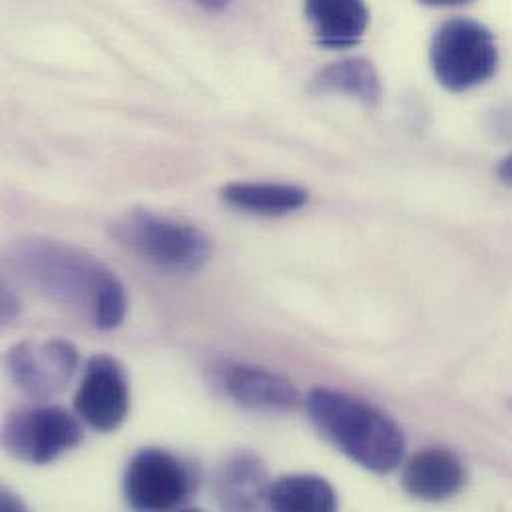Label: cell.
I'll list each match as a JSON object with an SVG mask.
<instances>
[{
    "label": "cell",
    "mask_w": 512,
    "mask_h": 512,
    "mask_svg": "<svg viewBox=\"0 0 512 512\" xmlns=\"http://www.w3.org/2000/svg\"><path fill=\"white\" fill-rule=\"evenodd\" d=\"M8 265L44 299L84 315L96 329L112 331L126 317V291L100 259L68 242L30 236L6 252Z\"/></svg>",
    "instance_id": "1"
},
{
    "label": "cell",
    "mask_w": 512,
    "mask_h": 512,
    "mask_svg": "<svg viewBox=\"0 0 512 512\" xmlns=\"http://www.w3.org/2000/svg\"><path fill=\"white\" fill-rule=\"evenodd\" d=\"M305 411L317 433L359 467L391 473L401 465L403 431L371 403L343 391L315 387L305 397Z\"/></svg>",
    "instance_id": "2"
},
{
    "label": "cell",
    "mask_w": 512,
    "mask_h": 512,
    "mask_svg": "<svg viewBox=\"0 0 512 512\" xmlns=\"http://www.w3.org/2000/svg\"><path fill=\"white\" fill-rule=\"evenodd\" d=\"M108 234L126 252L170 273H196L212 257V240L198 226L146 208L116 216Z\"/></svg>",
    "instance_id": "3"
},
{
    "label": "cell",
    "mask_w": 512,
    "mask_h": 512,
    "mask_svg": "<svg viewBox=\"0 0 512 512\" xmlns=\"http://www.w3.org/2000/svg\"><path fill=\"white\" fill-rule=\"evenodd\" d=\"M499 64L493 32L473 20L455 16L445 20L431 40V68L439 84L451 92H465L487 82Z\"/></svg>",
    "instance_id": "4"
},
{
    "label": "cell",
    "mask_w": 512,
    "mask_h": 512,
    "mask_svg": "<svg viewBox=\"0 0 512 512\" xmlns=\"http://www.w3.org/2000/svg\"><path fill=\"white\" fill-rule=\"evenodd\" d=\"M82 439L80 419L54 405L16 409L2 423L6 453L26 465H48L76 449Z\"/></svg>",
    "instance_id": "5"
},
{
    "label": "cell",
    "mask_w": 512,
    "mask_h": 512,
    "mask_svg": "<svg viewBox=\"0 0 512 512\" xmlns=\"http://www.w3.org/2000/svg\"><path fill=\"white\" fill-rule=\"evenodd\" d=\"M6 371L26 397L44 403L60 395L78 371V349L60 337L24 339L6 351Z\"/></svg>",
    "instance_id": "6"
},
{
    "label": "cell",
    "mask_w": 512,
    "mask_h": 512,
    "mask_svg": "<svg viewBox=\"0 0 512 512\" xmlns=\"http://www.w3.org/2000/svg\"><path fill=\"white\" fill-rule=\"evenodd\" d=\"M190 495V473L172 453L138 451L124 473V497L134 512H176Z\"/></svg>",
    "instance_id": "7"
},
{
    "label": "cell",
    "mask_w": 512,
    "mask_h": 512,
    "mask_svg": "<svg viewBox=\"0 0 512 512\" xmlns=\"http://www.w3.org/2000/svg\"><path fill=\"white\" fill-rule=\"evenodd\" d=\"M74 411L94 431L112 433L122 427L130 411V387L116 359L110 355L88 359L74 395Z\"/></svg>",
    "instance_id": "8"
},
{
    "label": "cell",
    "mask_w": 512,
    "mask_h": 512,
    "mask_svg": "<svg viewBox=\"0 0 512 512\" xmlns=\"http://www.w3.org/2000/svg\"><path fill=\"white\" fill-rule=\"evenodd\" d=\"M218 383L238 405L261 413H285L299 405L297 389L281 375L246 363L218 367Z\"/></svg>",
    "instance_id": "9"
},
{
    "label": "cell",
    "mask_w": 512,
    "mask_h": 512,
    "mask_svg": "<svg viewBox=\"0 0 512 512\" xmlns=\"http://www.w3.org/2000/svg\"><path fill=\"white\" fill-rule=\"evenodd\" d=\"M271 485L265 467L252 453H236L224 461L214 479V493L226 512H271Z\"/></svg>",
    "instance_id": "10"
},
{
    "label": "cell",
    "mask_w": 512,
    "mask_h": 512,
    "mask_svg": "<svg viewBox=\"0 0 512 512\" xmlns=\"http://www.w3.org/2000/svg\"><path fill=\"white\" fill-rule=\"evenodd\" d=\"M465 467L461 459L441 447H429L417 453L403 469V489L425 503H439L455 497L465 485Z\"/></svg>",
    "instance_id": "11"
},
{
    "label": "cell",
    "mask_w": 512,
    "mask_h": 512,
    "mask_svg": "<svg viewBox=\"0 0 512 512\" xmlns=\"http://www.w3.org/2000/svg\"><path fill=\"white\" fill-rule=\"evenodd\" d=\"M303 10L317 44L329 50L357 46L369 26V8L357 0H311Z\"/></svg>",
    "instance_id": "12"
},
{
    "label": "cell",
    "mask_w": 512,
    "mask_h": 512,
    "mask_svg": "<svg viewBox=\"0 0 512 512\" xmlns=\"http://www.w3.org/2000/svg\"><path fill=\"white\" fill-rule=\"evenodd\" d=\"M230 208L261 218H281L301 210L309 192L293 184L277 182H232L220 192Z\"/></svg>",
    "instance_id": "13"
},
{
    "label": "cell",
    "mask_w": 512,
    "mask_h": 512,
    "mask_svg": "<svg viewBox=\"0 0 512 512\" xmlns=\"http://www.w3.org/2000/svg\"><path fill=\"white\" fill-rule=\"evenodd\" d=\"M309 92L345 94L365 106H377L383 96V86L375 66L367 58H343L319 70L309 82Z\"/></svg>",
    "instance_id": "14"
},
{
    "label": "cell",
    "mask_w": 512,
    "mask_h": 512,
    "mask_svg": "<svg viewBox=\"0 0 512 512\" xmlns=\"http://www.w3.org/2000/svg\"><path fill=\"white\" fill-rule=\"evenodd\" d=\"M271 512H337L333 487L315 475H287L271 485Z\"/></svg>",
    "instance_id": "15"
},
{
    "label": "cell",
    "mask_w": 512,
    "mask_h": 512,
    "mask_svg": "<svg viewBox=\"0 0 512 512\" xmlns=\"http://www.w3.org/2000/svg\"><path fill=\"white\" fill-rule=\"evenodd\" d=\"M0 311H2V321L4 323H10L20 313V301L8 285L2 287V309Z\"/></svg>",
    "instance_id": "16"
},
{
    "label": "cell",
    "mask_w": 512,
    "mask_h": 512,
    "mask_svg": "<svg viewBox=\"0 0 512 512\" xmlns=\"http://www.w3.org/2000/svg\"><path fill=\"white\" fill-rule=\"evenodd\" d=\"M0 512H30L28 507L22 503L20 497L10 493L8 489H2L0 495Z\"/></svg>",
    "instance_id": "17"
},
{
    "label": "cell",
    "mask_w": 512,
    "mask_h": 512,
    "mask_svg": "<svg viewBox=\"0 0 512 512\" xmlns=\"http://www.w3.org/2000/svg\"><path fill=\"white\" fill-rule=\"evenodd\" d=\"M499 178H501L507 186H511L512 188V154L511 156H507V158L503 160V164L499 166Z\"/></svg>",
    "instance_id": "18"
},
{
    "label": "cell",
    "mask_w": 512,
    "mask_h": 512,
    "mask_svg": "<svg viewBox=\"0 0 512 512\" xmlns=\"http://www.w3.org/2000/svg\"><path fill=\"white\" fill-rule=\"evenodd\" d=\"M176 512H204V511H198V509H186V511H176Z\"/></svg>",
    "instance_id": "19"
}]
</instances>
